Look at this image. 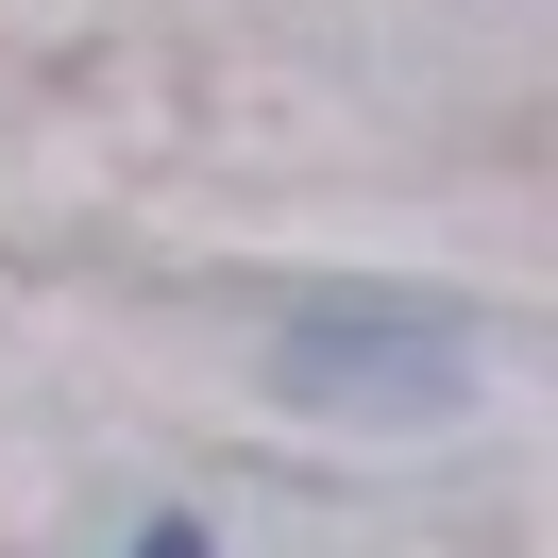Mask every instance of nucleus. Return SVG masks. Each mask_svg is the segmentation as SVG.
<instances>
[{"label": "nucleus", "mask_w": 558, "mask_h": 558, "mask_svg": "<svg viewBox=\"0 0 558 558\" xmlns=\"http://www.w3.org/2000/svg\"><path fill=\"white\" fill-rule=\"evenodd\" d=\"M136 558H220V542H204L186 508H153V524H136Z\"/></svg>", "instance_id": "f03ea898"}, {"label": "nucleus", "mask_w": 558, "mask_h": 558, "mask_svg": "<svg viewBox=\"0 0 558 558\" xmlns=\"http://www.w3.org/2000/svg\"><path fill=\"white\" fill-rule=\"evenodd\" d=\"M288 389H322V407H440L457 339H423V322H288Z\"/></svg>", "instance_id": "f257e3e1"}]
</instances>
